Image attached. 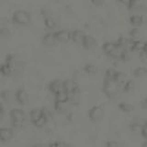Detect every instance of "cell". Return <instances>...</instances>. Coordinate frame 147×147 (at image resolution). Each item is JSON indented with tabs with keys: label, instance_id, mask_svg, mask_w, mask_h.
<instances>
[{
	"label": "cell",
	"instance_id": "21",
	"mask_svg": "<svg viewBox=\"0 0 147 147\" xmlns=\"http://www.w3.org/2000/svg\"><path fill=\"white\" fill-rule=\"evenodd\" d=\"M42 43L45 46H53L56 43V40L54 38V35H53V32H48L46 33L43 37H42Z\"/></svg>",
	"mask_w": 147,
	"mask_h": 147
},
{
	"label": "cell",
	"instance_id": "3",
	"mask_svg": "<svg viewBox=\"0 0 147 147\" xmlns=\"http://www.w3.org/2000/svg\"><path fill=\"white\" fill-rule=\"evenodd\" d=\"M11 20L17 25L27 26L31 22V14L24 9H18L12 14Z\"/></svg>",
	"mask_w": 147,
	"mask_h": 147
},
{
	"label": "cell",
	"instance_id": "5",
	"mask_svg": "<svg viewBox=\"0 0 147 147\" xmlns=\"http://www.w3.org/2000/svg\"><path fill=\"white\" fill-rule=\"evenodd\" d=\"M104 109L101 105H94L88 109L87 117L92 122H98L104 118Z\"/></svg>",
	"mask_w": 147,
	"mask_h": 147
},
{
	"label": "cell",
	"instance_id": "22",
	"mask_svg": "<svg viewBox=\"0 0 147 147\" xmlns=\"http://www.w3.org/2000/svg\"><path fill=\"white\" fill-rule=\"evenodd\" d=\"M134 87V82L132 80H124L121 84V91L123 93H129Z\"/></svg>",
	"mask_w": 147,
	"mask_h": 147
},
{
	"label": "cell",
	"instance_id": "6",
	"mask_svg": "<svg viewBox=\"0 0 147 147\" xmlns=\"http://www.w3.org/2000/svg\"><path fill=\"white\" fill-rule=\"evenodd\" d=\"M63 92L67 93L69 96L71 95H79L80 94V86L77 82L74 80H63Z\"/></svg>",
	"mask_w": 147,
	"mask_h": 147
},
{
	"label": "cell",
	"instance_id": "17",
	"mask_svg": "<svg viewBox=\"0 0 147 147\" xmlns=\"http://www.w3.org/2000/svg\"><path fill=\"white\" fill-rule=\"evenodd\" d=\"M14 69L15 66L4 62L2 64H0V75L3 76H9L14 73Z\"/></svg>",
	"mask_w": 147,
	"mask_h": 147
},
{
	"label": "cell",
	"instance_id": "24",
	"mask_svg": "<svg viewBox=\"0 0 147 147\" xmlns=\"http://www.w3.org/2000/svg\"><path fill=\"white\" fill-rule=\"evenodd\" d=\"M83 69H84V72L86 74V75L94 76L96 74L98 73V67L93 63H86Z\"/></svg>",
	"mask_w": 147,
	"mask_h": 147
},
{
	"label": "cell",
	"instance_id": "20",
	"mask_svg": "<svg viewBox=\"0 0 147 147\" xmlns=\"http://www.w3.org/2000/svg\"><path fill=\"white\" fill-rule=\"evenodd\" d=\"M54 103L66 105L67 103H69V95L63 91L60 94L54 96Z\"/></svg>",
	"mask_w": 147,
	"mask_h": 147
},
{
	"label": "cell",
	"instance_id": "7",
	"mask_svg": "<svg viewBox=\"0 0 147 147\" xmlns=\"http://www.w3.org/2000/svg\"><path fill=\"white\" fill-rule=\"evenodd\" d=\"M105 79L112 80L121 84L125 80V74L121 71L115 70L113 68H108L105 72Z\"/></svg>",
	"mask_w": 147,
	"mask_h": 147
},
{
	"label": "cell",
	"instance_id": "2",
	"mask_svg": "<svg viewBox=\"0 0 147 147\" xmlns=\"http://www.w3.org/2000/svg\"><path fill=\"white\" fill-rule=\"evenodd\" d=\"M9 117H10L11 119L12 127L15 129H18L24 125L27 119V114L25 112V110H23L22 109L15 108L10 110Z\"/></svg>",
	"mask_w": 147,
	"mask_h": 147
},
{
	"label": "cell",
	"instance_id": "32",
	"mask_svg": "<svg viewBox=\"0 0 147 147\" xmlns=\"http://www.w3.org/2000/svg\"><path fill=\"white\" fill-rule=\"evenodd\" d=\"M146 125H144L141 129H140V131H139V133H140V135L144 138V140H146Z\"/></svg>",
	"mask_w": 147,
	"mask_h": 147
},
{
	"label": "cell",
	"instance_id": "16",
	"mask_svg": "<svg viewBox=\"0 0 147 147\" xmlns=\"http://www.w3.org/2000/svg\"><path fill=\"white\" fill-rule=\"evenodd\" d=\"M145 18L144 15H140V14H134L130 17V23L131 25L134 28H139L144 23Z\"/></svg>",
	"mask_w": 147,
	"mask_h": 147
},
{
	"label": "cell",
	"instance_id": "1",
	"mask_svg": "<svg viewBox=\"0 0 147 147\" xmlns=\"http://www.w3.org/2000/svg\"><path fill=\"white\" fill-rule=\"evenodd\" d=\"M51 113L47 109H34L30 112V121L37 128H42L48 123Z\"/></svg>",
	"mask_w": 147,
	"mask_h": 147
},
{
	"label": "cell",
	"instance_id": "25",
	"mask_svg": "<svg viewBox=\"0 0 147 147\" xmlns=\"http://www.w3.org/2000/svg\"><path fill=\"white\" fill-rule=\"evenodd\" d=\"M147 74V69L144 66H139V67H136L133 71V76L137 78H141V77H144L146 76Z\"/></svg>",
	"mask_w": 147,
	"mask_h": 147
},
{
	"label": "cell",
	"instance_id": "9",
	"mask_svg": "<svg viewBox=\"0 0 147 147\" xmlns=\"http://www.w3.org/2000/svg\"><path fill=\"white\" fill-rule=\"evenodd\" d=\"M48 88H49V91L51 92V93L54 96L60 94L61 92L63 91V80L55 79V80L51 81L49 83Z\"/></svg>",
	"mask_w": 147,
	"mask_h": 147
},
{
	"label": "cell",
	"instance_id": "26",
	"mask_svg": "<svg viewBox=\"0 0 147 147\" xmlns=\"http://www.w3.org/2000/svg\"><path fill=\"white\" fill-rule=\"evenodd\" d=\"M48 147H72V146L69 144L68 142H63V141H54V142H51Z\"/></svg>",
	"mask_w": 147,
	"mask_h": 147
},
{
	"label": "cell",
	"instance_id": "13",
	"mask_svg": "<svg viewBox=\"0 0 147 147\" xmlns=\"http://www.w3.org/2000/svg\"><path fill=\"white\" fill-rule=\"evenodd\" d=\"M14 137V131L12 128L0 127V142H9Z\"/></svg>",
	"mask_w": 147,
	"mask_h": 147
},
{
	"label": "cell",
	"instance_id": "15",
	"mask_svg": "<svg viewBox=\"0 0 147 147\" xmlns=\"http://www.w3.org/2000/svg\"><path fill=\"white\" fill-rule=\"evenodd\" d=\"M117 48H118V44L116 43V41H106L101 46L102 51L109 57L115 53Z\"/></svg>",
	"mask_w": 147,
	"mask_h": 147
},
{
	"label": "cell",
	"instance_id": "23",
	"mask_svg": "<svg viewBox=\"0 0 147 147\" xmlns=\"http://www.w3.org/2000/svg\"><path fill=\"white\" fill-rule=\"evenodd\" d=\"M85 33L80 30H76L71 32V40H73L74 42L76 43H80L83 40V37H84Z\"/></svg>",
	"mask_w": 147,
	"mask_h": 147
},
{
	"label": "cell",
	"instance_id": "14",
	"mask_svg": "<svg viewBox=\"0 0 147 147\" xmlns=\"http://www.w3.org/2000/svg\"><path fill=\"white\" fill-rule=\"evenodd\" d=\"M42 16H43V23L46 29H48L49 30H53L57 27V22L54 20V18L48 12L43 13Z\"/></svg>",
	"mask_w": 147,
	"mask_h": 147
},
{
	"label": "cell",
	"instance_id": "27",
	"mask_svg": "<svg viewBox=\"0 0 147 147\" xmlns=\"http://www.w3.org/2000/svg\"><path fill=\"white\" fill-rule=\"evenodd\" d=\"M140 34H141L140 29H139V28H134V27H133L132 29L130 30V32H129L130 38L132 39V40H137L138 38H139Z\"/></svg>",
	"mask_w": 147,
	"mask_h": 147
},
{
	"label": "cell",
	"instance_id": "18",
	"mask_svg": "<svg viewBox=\"0 0 147 147\" xmlns=\"http://www.w3.org/2000/svg\"><path fill=\"white\" fill-rule=\"evenodd\" d=\"M128 8L131 10H137L145 7V0H130L128 4Z\"/></svg>",
	"mask_w": 147,
	"mask_h": 147
},
{
	"label": "cell",
	"instance_id": "12",
	"mask_svg": "<svg viewBox=\"0 0 147 147\" xmlns=\"http://www.w3.org/2000/svg\"><path fill=\"white\" fill-rule=\"evenodd\" d=\"M144 125H146V119L144 118L137 117L131 119L130 122V125H129V128H130V130L133 132H135V131L139 132L140 129Z\"/></svg>",
	"mask_w": 147,
	"mask_h": 147
},
{
	"label": "cell",
	"instance_id": "19",
	"mask_svg": "<svg viewBox=\"0 0 147 147\" xmlns=\"http://www.w3.org/2000/svg\"><path fill=\"white\" fill-rule=\"evenodd\" d=\"M118 108L123 113H131L132 111H134L135 107L132 104L126 102V101H121L118 104Z\"/></svg>",
	"mask_w": 147,
	"mask_h": 147
},
{
	"label": "cell",
	"instance_id": "28",
	"mask_svg": "<svg viewBox=\"0 0 147 147\" xmlns=\"http://www.w3.org/2000/svg\"><path fill=\"white\" fill-rule=\"evenodd\" d=\"M11 36V31L7 27H2L0 28V37L3 39H7Z\"/></svg>",
	"mask_w": 147,
	"mask_h": 147
},
{
	"label": "cell",
	"instance_id": "29",
	"mask_svg": "<svg viewBox=\"0 0 147 147\" xmlns=\"http://www.w3.org/2000/svg\"><path fill=\"white\" fill-rule=\"evenodd\" d=\"M0 98H2V100L6 101V102H8L9 99H10V92H9V90H7V89L3 90L1 93H0Z\"/></svg>",
	"mask_w": 147,
	"mask_h": 147
},
{
	"label": "cell",
	"instance_id": "10",
	"mask_svg": "<svg viewBox=\"0 0 147 147\" xmlns=\"http://www.w3.org/2000/svg\"><path fill=\"white\" fill-rule=\"evenodd\" d=\"M15 98L16 101L20 105H26L29 101V95H28L27 91L22 88V87H20L18 88L15 92Z\"/></svg>",
	"mask_w": 147,
	"mask_h": 147
},
{
	"label": "cell",
	"instance_id": "33",
	"mask_svg": "<svg viewBox=\"0 0 147 147\" xmlns=\"http://www.w3.org/2000/svg\"><path fill=\"white\" fill-rule=\"evenodd\" d=\"M4 114H5V108H4V105L2 103H0V121L3 119L4 117Z\"/></svg>",
	"mask_w": 147,
	"mask_h": 147
},
{
	"label": "cell",
	"instance_id": "35",
	"mask_svg": "<svg viewBox=\"0 0 147 147\" xmlns=\"http://www.w3.org/2000/svg\"><path fill=\"white\" fill-rule=\"evenodd\" d=\"M142 105H140L141 107H142V109H146V101H145V99L142 100Z\"/></svg>",
	"mask_w": 147,
	"mask_h": 147
},
{
	"label": "cell",
	"instance_id": "8",
	"mask_svg": "<svg viewBox=\"0 0 147 147\" xmlns=\"http://www.w3.org/2000/svg\"><path fill=\"white\" fill-rule=\"evenodd\" d=\"M54 38L56 40V42L66 43L71 40V31L67 30H60L53 32Z\"/></svg>",
	"mask_w": 147,
	"mask_h": 147
},
{
	"label": "cell",
	"instance_id": "31",
	"mask_svg": "<svg viewBox=\"0 0 147 147\" xmlns=\"http://www.w3.org/2000/svg\"><path fill=\"white\" fill-rule=\"evenodd\" d=\"M91 4L95 7H101L105 3V0H90Z\"/></svg>",
	"mask_w": 147,
	"mask_h": 147
},
{
	"label": "cell",
	"instance_id": "34",
	"mask_svg": "<svg viewBox=\"0 0 147 147\" xmlns=\"http://www.w3.org/2000/svg\"><path fill=\"white\" fill-rule=\"evenodd\" d=\"M118 1L121 3V4H122V5H124V6H128V4H129V2H130V0H118Z\"/></svg>",
	"mask_w": 147,
	"mask_h": 147
},
{
	"label": "cell",
	"instance_id": "4",
	"mask_svg": "<svg viewBox=\"0 0 147 147\" xmlns=\"http://www.w3.org/2000/svg\"><path fill=\"white\" fill-rule=\"evenodd\" d=\"M102 90L106 96H108L109 98H114L121 91V84L112 80L105 79Z\"/></svg>",
	"mask_w": 147,
	"mask_h": 147
},
{
	"label": "cell",
	"instance_id": "11",
	"mask_svg": "<svg viewBox=\"0 0 147 147\" xmlns=\"http://www.w3.org/2000/svg\"><path fill=\"white\" fill-rule=\"evenodd\" d=\"M81 45L83 46V48H85L86 50H92L96 47V40L95 39V37H93L92 35L85 34L81 41Z\"/></svg>",
	"mask_w": 147,
	"mask_h": 147
},
{
	"label": "cell",
	"instance_id": "30",
	"mask_svg": "<svg viewBox=\"0 0 147 147\" xmlns=\"http://www.w3.org/2000/svg\"><path fill=\"white\" fill-rule=\"evenodd\" d=\"M106 147H119V142L114 140H109L106 142Z\"/></svg>",
	"mask_w": 147,
	"mask_h": 147
}]
</instances>
